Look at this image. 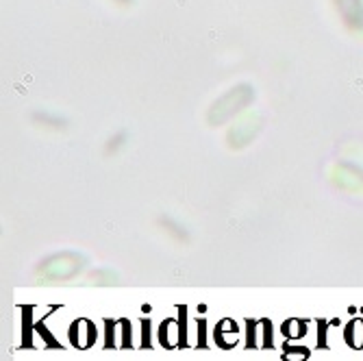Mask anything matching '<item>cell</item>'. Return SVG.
<instances>
[{
  "instance_id": "5",
  "label": "cell",
  "mask_w": 363,
  "mask_h": 361,
  "mask_svg": "<svg viewBox=\"0 0 363 361\" xmlns=\"http://www.w3.org/2000/svg\"><path fill=\"white\" fill-rule=\"evenodd\" d=\"M240 340V329H238V324L233 320H222L218 324V329H216V342L224 348H230V346H235Z\"/></svg>"
},
{
  "instance_id": "8",
  "label": "cell",
  "mask_w": 363,
  "mask_h": 361,
  "mask_svg": "<svg viewBox=\"0 0 363 361\" xmlns=\"http://www.w3.org/2000/svg\"><path fill=\"white\" fill-rule=\"evenodd\" d=\"M337 7L342 11V16L346 18V22L350 26H361V7H359V0H337Z\"/></svg>"
},
{
  "instance_id": "1",
  "label": "cell",
  "mask_w": 363,
  "mask_h": 361,
  "mask_svg": "<svg viewBox=\"0 0 363 361\" xmlns=\"http://www.w3.org/2000/svg\"><path fill=\"white\" fill-rule=\"evenodd\" d=\"M255 98V89L250 85H238L230 87L226 94H222L218 101L211 105L207 120L211 126H220L228 120H233L240 111H244Z\"/></svg>"
},
{
  "instance_id": "4",
  "label": "cell",
  "mask_w": 363,
  "mask_h": 361,
  "mask_svg": "<svg viewBox=\"0 0 363 361\" xmlns=\"http://www.w3.org/2000/svg\"><path fill=\"white\" fill-rule=\"evenodd\" d=\"M70 338H72L74 346H79V348H89V346L94 344V340H96V326H94L89 320L81 318L79 322H74L72 331H70Z\"/></svg>"
},
{
  "instance_id": "10",
  "label": "cell",
  "mask_w": 363,
  "mask_h": 361,
  "mask_svg": "<svg viewBox=\"0 0 363 361\" xmlns=\"http://www.w3.org/2000/svg\"><path fill=\"white\" fill-rule=\"evenodd\" d=\"M305 322L303 320H289L285 326H283V331H285V338L289 340H298L303 335V329H305Z\"/></svg>"
},
{
  "instance_id": "7",
  "label": "cell",
  "mask_w": 363,
  "mask_h": 361,
  "mask_svg": "<svg viewBox=\"0 0 363 361\" xmlns=\"http://www.w3.org/2000/svg\"><path fill=\"white\" fill-rule=\"evenodd\" d=\"M161 342L166 344L168 348H177V346L183 342L179 320H168V322H163V326H161Z\"/></svg>"
},
{
  "instance_id": "6",
  "label": "cell",
  "mask_w": 363,
  "mask_h": 361,
  "mask_svg": "<svg viewBox=\"0 0 363 361\" xmlns=\"http://www.w3.org/2000/svg\"><path fill=\"white\" fill-rule=\"evenodd\" d=\"M333 179L340 187H344L348 191H363V174H359L357 170H352L348 166L337 168V174Z\"/></svg>"
},
{
  "instance_id": "3",
  "label": "cell",
  "mask_w": 363,
  "mask_h": 361,
  "mask_svg": "<svg viewBox=\"0 0 363 361\" xmlns=\"http://www.w3.org/2000/svg\"><path fill=\"white\" fill-rule=\"evenodd\" d=\"M261 128V116L259 113H250L246 116L242 122H238L233 128L228 130V146L230 148H244L248 146Z\"/></svg>"
},
{
  "instance_id": "11",
  "label": "cell",
  "mask_w": 363,
  "mask_h": 361,
  "mask_svg": "<svg viewBox=\"0 0 363 361\" xmlns=\"http://www.w3.org/2000/svg\"><path fill=\"white\" fill-rule=\"evenodd\" d=\"M161 224L166 226V231L170 233V235H174L177 240H181V242H185L187 240V231L181 226V224H177L174 220H170V218H166V220H161Z\"/></svg>"
},
{
  "instance_id": "9",
  "label": "cell",
  "mask_w": 363,
  "mask_h": 361,
  "mask_svg": "<svg viewBox=\"0 0 363 361\" xmlns=\"http://www.w3.org/2000/svg\"><path fill=\"white\" fill-rule=\"evenodd\" d=\"M348 342L357 348L363 346V320H354L348 329Z\"/></svg>"
},
{
  "instance_id": "12",
  "label": "cell",
  "mask_w": 363,
  "mask_h": 361,
  "mask_svg": "<svg viewBox=\"0 0 363 361\" xmlns=\"http://www.w3.org/2000/svg\"><path fill=\"white\" fill-rule=\"evenodd\" d=\"M91 281L94 283H116V274L109 272V270H98L91 274Z\"/></svg>"
},
{
  "instance_id": "13",
  "label": "cell",
  "mask_w": 363,
  "mask_h": 361,
  "mask_svg": "<svg viewBox=\"0 0 363 361\" xmlns=\"http://www.w3.org/2000/svg\"><path fill=\"white\" fill-rule=\"evenodd\" d=\"M124 138H126L124 133H120L118 138H111V140H109L111 144L107 146V152H116V150H118V146H122V144H124Z\"/></svg>"
},
{
  "instance_id": "2",
  "label": "cell",
  "mask_w": 363,
  "mask_h": 361,
  "mask_svg": "<svg viewBox=\"0 0 363 361\" xmlns=\"http://www.w3.org/2000/svg\"><path fill=\"white\" fill-rule=\"evenodd\" d=\"M85 266V259L77 252H59L48 257L46 261H42L40 266V274L44 279L50 281H65V279H72L77 277Z\"/></svg>"
}]
</instances>
